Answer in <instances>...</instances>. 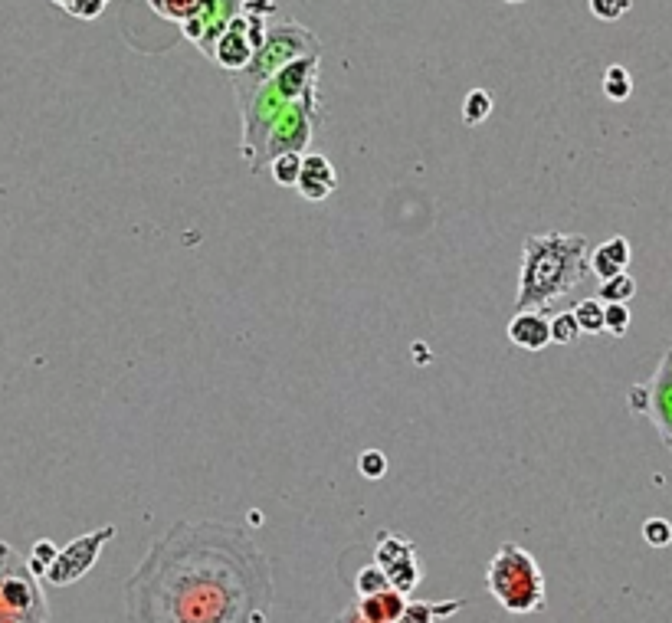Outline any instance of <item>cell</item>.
Wrapping results in <instances>:
<instances>
[{
	"label": "cell",
	"mask_w": 672,
	"mask_h": 623,
	"mask_svg": "<svg viewBox=\"0 0 672 623\" xmlns=\"http://www.w3.org/2000/svg\"><path fill=\"white\" fill-rule=\"evenodd\" d=\"M574 315H577V325H581L584 335H600L604 332V302L597 296H584L574 302Z\"/></svg>",
	"instance_id": "4fadbf2b"
},
{
	"label": "cell",
	"mask_w": 672,
	"mask_h": 623,
	"mask_svg": "<svg viewBox=\"0 0 672 623\" xmlns=\"http://www.w3.org/2000/svg\"><path fill=\"white\" fill-rule=\"evenodd\" d=\"M643 542L653 545V548L672 545V525H669V519H646L643 522Z\"/></svg>",
	"instance_id": "603a6c76"
},
{
	"label": "cell",
	"mask_w": 672,
	"mask_h": 623,
	"mask_svg": "<svg viewBox=\"0 0 672 623\" xmlns=\"http://www.w3.org/2000/svg\"><path fill=\"white\" fill-rule=\"evenodd\" d=\"M581 325H577V315H574V309H568V312H558L551 319V345H574V342H581Z\"/></svg>",
	"instance_id": "e0dca14e"
},
{
	"label": "cell",
	"mask_w": 672,
	"mask_h": 623,
	"mask_svg": "<svg viewBox=\"0 0 672 623\" xmlns=\"http://www.w3.org/2000/svg\"><path fill=\"white\" fill-rule=\"evenodd\" d=\"M630 407L633 410H650L653 407V394H646V387H633V391H630Z\"/></svg>",
	"instance_id": "484cf974"
},
{
	"label": "cell",
	"mask_w": 672,
	"mask_h": 623,
	"mask_svg": "<svg viewBox=\"0 0 672 623\" xmlns=\"http://www.w3.org/2000/svg\"><path fill=\"white\" fill-rule=\"evenodd\" d=\"M636 296V279L630 273H620L600 282V302H630Z\"/></svg>",
	"instance_id": "d6986e66"
},
{
	"label": "cell",
	"mask_w": 672,
	"mask_h": 623,
	"mask_svg": "<svg viewBox=\"0 0 672 623\" xmlns=\"http://www.w3.org/2000/svg\"><path fill=\"white\" fill-rule=\"evenodd\" d=\"M335 187H338V174L332 168V161L325 155L302 158V174H299L296 191L305 201H325L328 194H335Z\"/></svg>",
	"instance_id": "8992f818"
},
{
	"label": "cell",
	"mask_w": 672,
	"mask_h": 623,
	"mask_svg": "<svg viewBox=\"0 0 672 623\" xmlns=\"http://www.w3.org/2000/svg\"><path fill=\"white\" fill-rule=\"evenodd\" d=\"M492 96L486 89H469L463 99V122L466 125H482L492 115Z\"/></svg>",
	"instance_id": "2e32d148"
},
{
	"label": "cell",
	"mask_w": 672,
	"mask_h": 623,
	"mask_svg": "<svg viewBox=\"0 0 672 623\" xmlns=\"http://www.w3.org/2000/svg\"><path fill=\"white\" fill-rule=\"evenodd\" d=\"M243 7H246V10H253V14H259V10H266V14H273V10H276L273 0H243Z\"/></svg>",
	"instance_id": "4316f807"
},
{
	"label": "cell",
	"mask_w": 672,
	"mask_h": 623,
	"mask_svg": "<svg viewBox=\"0 0 672 623\" xmlns=\"http://www.w3.org/2000/svg\"><path fill=\"white\" fill-rule=\"evenodd\" d=\"M600 89L610 102H627L633 92V76L627 73V66H607L604 79H600Z\"/></svg>",
	"instance_id": "5bb4252c"
},
{
	"label": "cell",
	"mask_w": 672,
	"mask_h": 623,
	"mask_svg": "<svg viewBox=\"0 0 672 623\" xmlns=\"http://www.w3.org/2000/svg\"><path fill=\"white\" fill-rule=\"evenodd\" d=\"M332 623H368V620L361 617V610H358V604H355V607H348L345 614H341L338 620H332Z\"/></svg>",
	"instance_id": "83f0119b"
},
{
	"label": "cell",
	"mask_w": 672,
	"mask_h": 623,
	"mask_svg": "<svg viewBox=\"0 0 672 623\" xmlns=\"http://www.w3.org/2000/svg\"><path fill=\"white\" fill-rule=\"evenodd\" d=\"M112 538H115V525H105L89 535L73 538L66 548H60L53 568L46 571V581L56 587H66V584H76L79 578H86L92 571V564L99 561V551L105 548V542H112Z\"/></svg>",
	"instance_id": "5b68a950"
},
{
	"label": "cell",
	"mask_w": 672,
	"mask_h": 623,
	"mask_svg": "<svg viewBox=\"0 0 672 623\" xmlns=\"http://www.w3.org/2000/svg\"><path fill=\"white\" fill-rule=\"evenodd\" d=\"M505 332H509V342L522 351H541L551 345V322L545 312H515Z\"/></svg>",
	"instance_id": "52a82bcc"
},
{
	"label": "cell",
	"mask_w": 672,
	"mask_h": 623,
	"mask_svg": "<svg viewBox=\"0 0 672 623\" xmlns=\"http://www.w3.org/2000/svg\"><path fill=\"white\" fill-rule=\"evenodd\" d=\"M56 555H60V548H56L50 538H40L37 545H33V551H30V558H27V568L37 574V578H46V571L53 568V561H56Z\"/></svg>",
	"instance_id": "ffe728a7"
},
{
	"label": "cell",
	"mask_w": 672,
	"mask_h": 623,
	"mask_svg": "<svg viewBox=\"0 0 672 623\" xmlns=\"http://www.w3.org/2000/svg\"><path fill=\"white\" fill-rule=\"evenodd\" d=\"M630 266V243L627 237H610L607 243L594 246L591 253V269L597 279H613L620 273H627Z\"/></svg>",
	"instance_id": "ba28073f"
},
{
	"label": "cell",
	"mask_w": 672,
	"mask_h": 623,
	"mask_svg": "<svg viewBox=\"0 0 672 623\" xmlns=\"http://www.w3.org/2000/svg\"><path fill=\"white\" fill-rule=\"evenodd\" d=\"M630 7L633 0H587V10L604 23H617L623 14H630Z\"/></svg>",
	"instance_id": "7402d4cb"
},
{
	"label": "cell",
	"mask_w": 672,
	"mask_h": 623,
	"mask_svg": "<svg viewBox=\"0 0 672 623\" xmlns=\"http://www.w3.org/2000/svg\"><path fill=\"white\" fill-rule=\"evenodd\" d=\"M387 571V578H391V587L394 591H400V594H410L414 587L420 584V561H417V551L414 555H407V558H400V561H394L391 568H384Z\"/></svg>",
	"instance_id": "8fae6325"
},
{
	"label": "cell",
	"mask_w": 672,
	"mask_h": 623,
	"mask_svg": "<svg viewBox=\"0 0 672 623\" xmlns=\"http://www.w3.org/2000/svg\"><path fill=\"white\" fill-rule=\"evenodd\" d=\"M630 328V309L627 302H604V332L613 338H623Z\"/></svg>",
	"instance_id": "44dd1931"
},
{
	"label": "cell",
	"mask_w": 672,
	"mask_h": 623,
	"mask_svg": "<svg viewBox=\"0 0 672 623\" xmlns=\"http://www.w3.org/2000/svg\"><path fill=\"white\" fill-rule=\"evenodd\" d=\"M53 4H56V7H66V4H69V0H53Z\"/></svg>",
	"instance_id": "f1b7e54d"
},
{
	"label": "cell",
	"mask_w": 672,
	"mask_h": 623,
	"mask_svg": "<svg viewBox=\"0 0 672 623\" xmlns=\"http://www.w3.org/2000/svg\"><path fill=\"white\" fill-rule=\"evenodd\" d=\"M358 610L368 623H400V617H404V610H407V594L387 587V591H381V594L361 597Z\"/></svg>",
	"instance_id": "9c48e42d"
},
{
	"label": "cell",
	"mask_w": 672,
	"mask_h": 623,
	"mask_svg": "<svg viewBox=\"0 0 672 623\" xmlns=\"http://www.w3.org/2000/svg\"><path fill=\"white\" fill-rule=\"evenodd\" d=\"M358 469H361L364 479H384V473H387V456L381 450H364L358 456Z\"/></svg>",
	"instance_id": "cb8c5ba5"
},
{
	"label": "cell",
	"mask_w": 672,
	"mask_h": 623,
	"mask_svg": "<svg viewBox=\"0 0 672 623\" xmlns=\"http://www.w3.org/2000/svg\"><path fill=\"white\" fill-rule=\"evenodd\" d=\"M204 4L207 0H148L151 10H155L158 17L171 20V23H187L204 10Z\"/></svg>",
	"instance_id": "7c38bea8"
},
{
	"label": "cell",
	"mask_w": 672,
	"mask_h": 623,
	"mask_svg": "<svg viewBox=\"0 0 672 623\" xmlns=\"http://www.w3.org/2000/svg\"><path fill=\"white\" fill-rule=\"evenodd\" d=\"M105 4H109V0H69L63 10L66 14H73L76 20H96L105 10Z\"/></svg>",
	"instance_id": "d4e9b609"
},
{
	"label": "cell",
	"mask_w": 672,
	"mask_h": 623,
	"mask_svg": "<svg viewBox=\"0 0 672 623\" xmlns=\"http://www.w3.org/2000/svg\"><path fill=\"white\" fill-rule=\"evenodd\" d=\"M391 587V578H387V571L381 568V564H368V568H361L358 571V578H355V591H358V597H371V594H381V591H387Z\"/></svg>",
	"instance_id": "ac0fdd59"
},
{
	"label": "cell",
	"mask_w": 672,
	"mask_h": 623,
	"mask_svg": "<svg viewBox=\"0 0 672 623\" xmlns=\"http://www.w3.org/2000/svg\"><path fill=\"white\" fill-rule=\"evenodd\" d=\"M486 587L509 614H538L545 607V574L522 545L505 542L486 568Z\"/></svg>",
	"instance_id": "3957f363"
},
{
	"label": "cell",
	"mask_w": 672,
	"mask_h": 623,
	"mask_svg": "<svg viewBox=\"0 0 672 623\" xmlns=\"http://www.w3.org/2000/svg\"><path fill=\"white\" fill-rule=\"evenodd\" d=\"M591 243L577 233H532L522 250L515 312H548L568 302L577 289H587Z\"/></svg>",
	"instance_id": "7a4b0ae2"
},
{
	"label": "cell",
	"mask_w": 672,
	"mask_h": 623,
	"mask_svg": "<svg viewBox=\"0 0 672 623\" xmlns=\"http://www.w3.org/2000/svg\"><path fill=\"white\" fill-rule=\"evenodd\" d=\"M269 174H273V181L279 187H296L302 174V155L299 151H282V155H276L273 164H269Z\"/></svg>",
	"instance_id": "9a60e30c"
},
{
	"label": "cell",
	"mask_w": 672,
	"mask_h": 623,
	"mask_svg": "<svg viewBox=\"0 0 672 623\" xmlns=\"http://www.w3.org/2000/svg\"><path fill=\"white\" fill-rule=\"evenodd\" d=\"M505 4H525V0H505Z\"/></svg>",
	"instance_id": "f546056e"
},
{
	"label": "cell",
	"mask_w": 672,
	"mask_h": 623,
	"mask_svg": "<svg viewBox=\"0 0 672 623\" xmlns=\"http://www.w3.org/2000/svg\"><path fill=\"white\" fill-rule=\"evenodd\" d=\"M266 23L259 14H253V10H243V14H237L230 20V27L223 30V37L217 40L214 46V60L230 69V73H240V69H246L253 63V56L259 53V46L266 43Z\"/></svg>",
	"instance_id": "277c9868"
},
{
	"label": "cell",
	"mask_w": 672,
	"mask_h": 623,
	"mask_svg": "<svg viewBox=\"0 0 672 623\" xmlns=\"http://www.w3.org/2000/svg\"><path fill=\"white\" fill-rule=\"evenodd\" d=\"M466 601H446V604H436V601H407V610L400 623H436L443 617H453L463 610Z\"/></svg>",
	"instance_id": "30bf717a"
},
{
	"label": "cell",
	"mask_w": 672,
	"mask_h": 623,
	"mask_svg": "<svg viewBox=\"0 0 672 623\" xmlns=\"http://www.w3.org/2000/svg\"><path fill=\"white\" fill-rule=\"evenodd\" d=\"M269 568L223 522H178L128 581L132 623H266Z\"/></svg>",
	"instance_id": "6da1fadb"
}]
</instances>
